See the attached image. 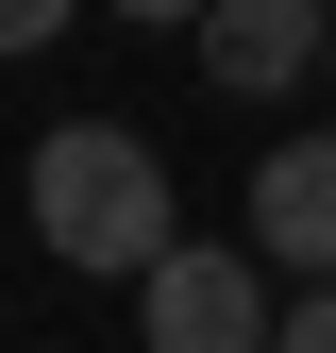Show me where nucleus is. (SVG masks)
Returning <instances> with one entry per match:
<instances>
[{"label":"nucleus","mask_w":336,"mask_h":353,"mask_svg":"<svg viewBox=\"0 0 336 353\" xmlns=\"http://www.w3.org/2000/svg\"><path fill=\"white\" fill-rule=\"evenodd\" d=\"M34 252H67V270H151L168 252V152L118 135V118L34 135Z\"/></svg>","instance_id":"obj_1"},{"label":"nucleus","mask_w":336,"mask_h":353,"mask_svg":"<svg viewBox=\"0 0 336 353\" xmlns=\"http://www.w3.org/2000/svg\"><path fill=\"white\" fill-rule=\"evenodd\" d=\"M269 252H219V236H168L135 270V336L151 353H269Z\"/></svg>","instance_id":"obj_2"},{"label":"nucleus","mask_w":336,"mask_h":353,"mask_svg":"<svg viewBox=\"0 0 336 353\" xmlns=\"http://www.w3.org/2000/svg\"><path fill=\"white\" fill-rule=\"evenodd\" d=\"M202 68L235 84V101H286V84L319 68V34H336V0H202Z\"/></svg>","instance_id":"obj_3"},{"label":"nucleus","mask_w":336,"mask_h":353,"mask_svg":"<svg viewBox=\"0 0 336 353\" xmlns=\"http://www.w3.org/2000/svg\"><path fill=\"white\" fill-rule=\"evenodd\" d=\"M252 252H269V270H336V135H286L269 168H252Z\"/></svg>","instance_id":"obj_4"},{"label":"nucleus","mask_w":336,"mask_h":353,"mask_svg":"<svg viewBox=\"0 0 336 353\" xmlns=\"http://www.w3.org/2000/svg\"><path fill=\"white\" fill-rule=\"evenodd\" d=\"M269 353H336V270H319V303H286V320H269Z\"/></svg>","instance_id":"obj_5"},{"label":"nucleus","mask_w":336,"mask_h":353,"mask_svg":"<svg viewBox=\"0 0 336 353\" xmlns=\"http://www.w3.org/2000/svg\"><path fill=\"white\" fill-rule=\"evenodd\" d=\"M67 34V0H0V51H51Z\"/></svg>","instance_id":"obj_6"},{"label":"nucleus","mask_w":336,"mask_h":353,"mask_svg":"<svg viewBox=\"0 0 336 353\" xmlns=\"http://www.w3.org/2000/svg\"><path fill=\"white\" fill-rule=\"evenodd\" d=\"M118 17H151V34H185V17H202V0H118Z\"/></svg>","instance_id":"obj_7"},{"label":"nucleus","mask_w":336,"mask_h":353,"mask_svg":"<svg viewBox=\"0 0 336 353\" xmlns=\"http://www.w3.org/2000/svg\"><path fill=\"white\" fill-rule=\"evenodd\" d=\"M319 84H336V34H319Z\"/></svg>","instance_id":"obj_8"}]
</instances>
